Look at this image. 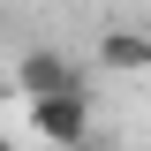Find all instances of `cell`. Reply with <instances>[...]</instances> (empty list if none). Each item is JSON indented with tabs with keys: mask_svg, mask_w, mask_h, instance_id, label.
Listing matches in <instances>:
<instances>
[{
	"mask_svg": "<svg viewBox=\"0 0 151 151\" xmlns=\"http://www.w3.org/2000/svg\"><path fill=\"white\" fill-rule=\"evenodd\" d=\"M15 91H23V106H30V98H91V83H83V68H76L60 45H30V53L15 60Z\"/></svg>",
	"mask_w": 151,
	"mask_h": 151,
	"instance_id": "1",
	"label": "cell"
},
{
	"mask_svg": "<svg viewBox=\"0 0 151 151\" xmlns=\"http://www.w3.org/2000/svg\"><path fill=\"white\" fill-rule=\"evenodd\" d=\"M23 121H30V136L45 151H83L91 144V98H30Z\"/></svg>",
	"mask_w": 151,
	"mask_h": 151,
	"instance_id": "2",
	"label": "cell"
},
{
	"mask_svg": "<svg viewBox=\"0 0 151 151\" xmlns=\"http://www.w3.org/2000/svg\"><path fill=\"white\" fill-rule=\"evenodd\" d=\"M98 68H106V76H151V30L113 23V30L98 38Z\"/></svg>",
	"mask_w": 151,
	"mask_h": 151,
	"instance_id": "3",
	"label": "cell"
},
{
	"mask_svg": "<svg viewBox=\"0 0 151 151\" xmlns=\"http://www.w3.org/2000/svg\"><path fill=\"white\" fill-rule=\"evenodd\" d=\"M83 151H98V144H83Z\"/></svg>",
	"mask_w": 151,
	"mask_h": 151,
	"instance_id": "4",
	"label": "cell"
}]
</instances>
